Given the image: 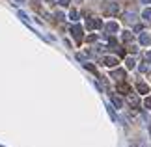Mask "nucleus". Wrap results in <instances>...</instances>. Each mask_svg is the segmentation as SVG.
Wrapping results in <instances>:
<instances>
[{
    "mask_svg": "<svg viewBox=\"0 0 151 147\" xmlns=\"http://www.w3.org/2000/svg\"><path fill=\"white\" fill-rule=\"evenodd\" d=\"M110 99H112V103L116 104V108H123V101H121V99L116 95V93H112V95H110Z\"/></svg>",
    "mask_w": 151,
    "mask_h": 147,
    "instance_id": "3",
    "label": "nucleus"
},
{
    "mask_svg": "<svg viewBox=\"0 0 151 147\" xmlns=\"http://www.w3.org/2000/svg\"><path fill=\"white\" fill-rule=\"evenodd\" d=\"M142 2H147V4H149V2H151V0H142Z\"/></svg>",
    "mask_w": 151,
    "mask_h": 147,
    "instance_id": "18",
    "label": "nucleus"
},
{
    "mask_svg": "<svg viewBox=\"0 0 151 147\" xmlns=\"http://www.w3.org/2000/svg\"><path fill=\"white\" fill-rule=\"evenodd\" d=\"M103 62H104V65H106V67H116V65H118V60H116V58H110V56L104 58Z\"/></svg>",
    "mask_w": 151,
    "mask_h": 147,
    "instance_id": "4",
    "label": "nucleus"
},
{
    "mask_svg": "<svg viewBox=\"0 0 151 147\" xmlns=\"http://www.w3.org/2000/svg\"><path fill=\"white\" fill-rule=\"evenodd\" d=\"M149 132H151V128H149Z\"/></svg>",
    "mask_w": 151,
    "mask_h": 147,
    "instance_id": "19",
    "label": "nucleus"
},
{
    "mask_svg": "<svg viewBox=\"0 0 151 147\" xmlns=\"http://www.w3.org/2000/svg\"><path fill=\"white\" fill-rule=\"evenodd\" d=\"M144 19L151 21V9H146V11H144Z\"/></svg>",
    "mask_w": 151,
    "mask_h": 147,
    "instance_id": "11",
    "label": "nucleus"
},
{
    "mask_svg": "<svg viewBox=\"0 0 151 147\" xmlns=\"http://www.w3.org/2000/svg\"><path fill=\"white\" fill-rule=\"evenodd\" d=\"M138 91H140L142 95H146V93H149V86L144 84V82H138Z\"/></svg>",
    "mask_w": 151,
    "mask_h": 147,
    "instance_id": "5",
    "label": "nucleus"
},
{
    "mask_svg": "<svg viewBox=\"0 0 151 147\" xmlns=\"http://www.w3.org/2000/svg\"><path fill=\"white\" fill-rule=\"evenodd\" d=\"M69 17H71L73 21H77V19H78V11H77V9H71V13H69Z\"/></svg>",
    "mask_w": 151,
    "mask_h": 147,
    "instance_id": "9",
    "label": "nucleus"
},
{
    "mask_svg": "<svg viewBox=\"0 0 151 147\" xmlns=\"http://www.w3.org/2000/svg\"><path fill=\"white\" fill-rule=\"evenodd\" d=\"M125 75V71H121V69H116V71L112 73V76H114V78H118V80H121V76H123Z\"/></svg>",
    "mask_w": 151,
    "mask_h": 147,
    "instance_id": "7",
    "label": "nucleus"
},
{
    "mask_svg": "<svg viewBox=\"0 0 151 147\" xmlns=\"http://www.w3.org/2000/svg\"><path fill=\"white\" fill-rule=\"evenodd\" d=\"M127 67H129V69L134 67V60H132V58H127Z\"/></svg>",
    "mask_w": 151,
    "mask_h": 147,
    "instance_id": "10",
    "label": "nucleus"
},
{
    "mask_svg": "<svg viewBox=\"0 0 151 147\" xmlns=\"http://www.w3.org/2000/svg\"><path fill=\"white\" fill-rule=\"evenodd\" d=\"M146 106H147V108H151V97H147V99H146Z\"/></svg>",
    "mask_w": 151,
    "mask_h": 147,
    "instance_id": "15",
    "label": "nucleus"
},
{
    "mask_svg": "<svg viewBox=\"0 0 151 147\" xmlns=\"http://www.w3.org/2000/svg\"><path fill=\"white\" fill-rule=\"evenodd\" d=\"M106 30L108 32H118V24H116V22H108V24H106Z\"/></svg>",
    "mask_w": 151,
    "mask_h": 147,
    "instance_id": "8",
    "label": "nucleus"
},
{
    "mask_svg": "<svg viewBox=\"0 0 151 147\" xmlns=\"http://www.w3.org/2000/svg\"><path fill=\"white\" fill-rule=\"evenodd\" d=\"M146 60H147V62H151V52H147V54H146Z\"/></svg>",
    "mask_w": 151,
    "mask_h": 147,
    "instance_id": "17",
    "label": "nucleus"
},
{
    "mask_svg": "<svg viewBox=\"0 0 151 147\" xmlns=\"http://www.w3.org/2000/svg\"><path fill=\"white\" fill-rule=\"evenodd\" d=\"M119 91H129V86H123V84H119Z\"/></svg>",
    "mask_w": 151,
    "mask_h": 147,
    "instance_id": "13",
    "label": "nucleus"
},
{
    "mask_svg": "<svg viewBox=\"0 0 151 147\" xmlns=\"http://www.w3.org/2000/svg\"><path fill=\"white\" fill-rule=\"evenodd\" d=\"M86 69H90L91 73H95V67H93V65H90V63H86Z\"/></svg>",
    "mask_w": 151,
    "mask_h": 147,
    "instance_id": "14",
    "label": "nucleus"
},
{
    "mask_svg": "<svg viewBox=\"0 0 151 147\" xmlns=\"http://www.w3.org/2000/svg\"><path fill=\"white\" fill-rule=\"evenodd\" d=\"M69 4V0H60V6H67Z\"/></svg>",
    "mask_w": 151,
    "mask_h": 147,
    "instance_id": "16",
    "label": "nucleus"
},
{
    "mask_svg": "<svg viewBox=\"0 0 151 147\" xmlns=\"http://www.w3.org/2000/svg\"><path fill=\"white\" fill-rule=\"evenodd\" d=\"M71 32H73V37L77 39V41H82V37H84V30H82L78 24H75V26L71 28Z\"/></svg>",
    "mask_w": 151,
    "mask_h": 147,
    "instance_id": "1",
    "label": "nucleus"
},
{
    "mask_svg": "<svg viewBox=\"0 0 151 147\" xmlns=\"http://www.w3.org/2000/svg\"><path fill=\"white\" fill-rule=\"evenodd\" d=\"M131 39H132V36H131L129 32H125V34H123V41H127V43H129Z\"/></svg>",
    "mask_w": 151,
    "mask_h": 147,
    "instance_id": "12",
    "label": "nucleus"
},
{
    "mask_svg": "<svg viewBox=\"0 0 151 147\" xmlns=\"http://www.w3.org/2000/svg\"><path fill=\"white\" fill-rule=\"evenodd\" d=\"M127 101H129V104H131L132 108H136V106H138V99H136L134 93H127Z\"/></svg>",
    "mask_w": 151,
    "mask_h": 147,
    "instance_id": "2",
    "label": "nucleus"
},
{
    "mask_svg": "<svg viewBox=\"0 0 151 147\" xmlns=\"http://www.w3.org/2000/svg\"><path fill=\"white\" fill-rule=\"evenodd\" d=\"M140 43L142 45H149L151 43V37L147 36V34H140Z\"/></svg>",
    "mask_w": 151,
    "mask_h": 147,
    "instance_id": "6",
    "label": "nucleus"
}]
</instances>
